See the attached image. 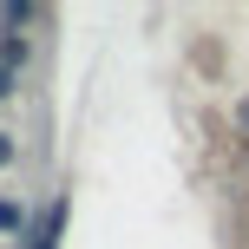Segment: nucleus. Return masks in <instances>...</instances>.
Returning a JSON list of instances; mask_svg holds the SVG:
<instances>
[{
  "mask_svg": "<svg viewBox=\"0 0 249 249\" xmlns=\"http://www.w3.org/2000/svg\"><path fill=\"white\" fill-rule=\"evenodd\" d=\"M20 223V210H13V203H0V230H13Z\"/></svg>",
  "mask_w": 249,
  "mask_h": 249,
  "instance_id": "f03ea898",
  "label": "nucleus"
},
{
  "mask_svg": "<svg viewBox=\"0 0 249 249\" xmlns=\"http://www.w3.org/2000/svg\"><path fill=\"white\" fill-rule=\"evenodd\" d=\"M0 164H13V138L7 131H0Z\"/></svg>",
  "mask_w": 249,
  "mask_h": 249,
  "instance_id": "7ed1b4c3",
  "label": "nucleus"
},
{
  "mask_svg": "<svg viewBox=\"0 0 249 249\" xmlns=\"http://www.w3.org/2000/svg\"><path fill=\"white\" fill-rule=\"evenodd\" d=\"M7 92H13V72H7V66H0V99H7Z\"/></svg>",
  "mask_w": 249,
  "mask_h": 249,
  "instance_id": "20e7f679",
  "label": "nucleus"
},
{
  "mask_svg": "<svg viewBox=\"0 0 249 249\" xmlns=\"http://www.w3.org/2000/svg\"><path fill=\"white\" fill-rule=\"evenodd\" d=\"M59 223H66V203H53L46 223H39V236H33V249H59Z\"/></svg>",
  "mask_w": 249,
  "mask_h": 249,
  "instance_id": "f257e3e1",
  "label": "nucleus"
}]
</instances>
